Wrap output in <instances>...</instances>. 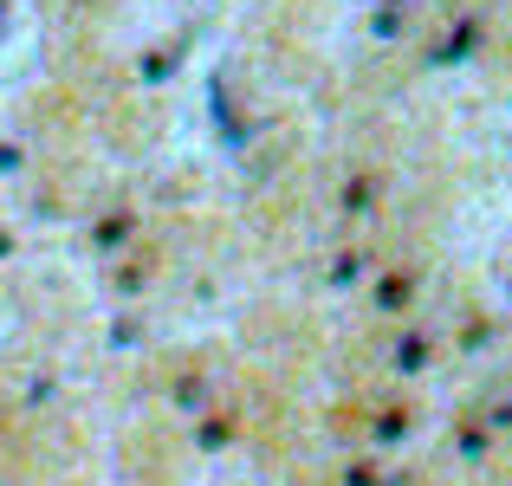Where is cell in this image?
Wrapping results in <instances>:
<instances>
[{"label": "cell", "mask_w": 512, "mask_h": 486, "mask_svg": "<svg viewBox=\"0 0 512 486\" xmlns=\"http://www.w3.org/2000/svg\"><path fill=\"white\" fill-rule=\"evenodd\" d=\"M409 299H415V273H389L383 286H376V312H402Z\"/></svg>", "instance_id": "cell-1"}, {"label": "cell", "mask_w": 512, "mask_h": 486, "mask_svg": "<svg viewBox=\"0 0 512 486\" xmlns=\"http://www.w3.org/2000/svg\"><path fill=\"white\" fill-rule=\"evenodd\" d=\"M474 39H480V26H474V20H467V26H461V33H454V39H448V52H441V59H461V52H467V46H474Z\"/></svg>", "instance_id": "cell-4"}, {"label": "cell", "mask_w": 512, "mask_h": 486, "mask_svg": "<svg viewBox=\"0 0 512 486\" xmlns=\"http://www.w3.org/2000/svg\"><path fill=\"white\" fill-rule=\"evenodd\" d=\"M227 435H234V428H227V415H214V422L208 428H201V448H221V441Z\"/></svg>", "instance_id": "cell-6"}, {"label": "cell", "mask_w": 512, "mask_h": 486, "mask_svg": "<svg viewBox=\"0 0 512 486\" xmlns=\"http://www.w3.org/2000/svg\"><path fill=\"white\" fill-rule=\"evenodd\" d=\"M124 234H130V214H117V221H104V227H98V247H117Z\"/></svg>", "instance_id": "cell-5"}, {"label": "cell", "mask_w": 512, "mask_h": 486, "mask_svg": "<svg viewBox=\"0 0 512 486\" xmlns=\"http://www.w3.org/2000/svg\"><path fill=\"white\" fill-rule=\"evenodd\" d=\"M20 162H26V156H20V143H0V175H13Z\"/></svg>", "instance_id": "cell-7"}, {"label": "cell", "mask_w": 512, "mask_h": 486, "mask_svg": "<svg viewBox=\"0 0 512 486\" xmlns=\"http://www.w3.org/2000/svg\"><path fill=\"white\" fill-rule=\"evenodd\" d=\"M370 195H376V182H370V175H357V182L344 188V208H370Z\"/></svg>", "instance_id": "cell-3"}, {"label": "cell", "mask_w": 512, "mask_h": 486, "mask_svg": "<svg viewBox=\"0 0 512 486\" xmlns=\"http://www.w3.org/2000/svg\"><path fill=\"white\" fill-rule=\"evenodd\" d=\"M422 363H428V337L422 331H409V337H402V344H396V370H422Z\"/></svg>", "instance_id": "cell-2"}]
</instances>
